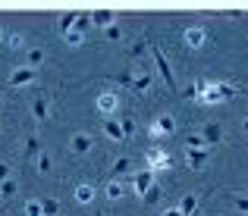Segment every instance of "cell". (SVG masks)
<instances>
[{"mask_svg":"<svg viewBox=\"0 0 248 216\" xmlns=\"http://www.w3.org/2000/svg\"><path fill=\"white\" fill-rule=\"evenodd\" d=\"M148 135H151V141H167L176 135V119L170 113L157 116V119H151V126H148Z\"/></svg>","mask_w":248,"mask_h":216,"instance_id":"1","label":"cell"},{"mask_svg":"<svg viewBox=\"0 0 248 216\" xmlns=\"http://www.w3.org/2000/svg\"><path fill=\"white\" fill-rule=\"evenodd\" d=\"M145 160H148V169H151L154 175H157V173H167V169H173V157H170L164 147H157V144L145 150Z\"/></svg>","mask_w":248,"mask_h":216,"instance_id":"2","label":"cell"},{"mask_svg":"<svg viewBox=\"0 0 248 216\" xmlns=\"http://www.w3.org/2000/svg\"><path fill=\"white\" fill-rule=\"evenodd\" d=\"M151 57H154V63H157V72H160V78H164L167 91H170V94H176L179 85H176V75H173V69H170V63H167V57H164V50H160L157 44H151Z\"/></svg>","mask_w":248,"mask_h":216,"instance_id":"3","label":"cell"},{"mask_svg":"<svg viewBox=\"0 0 248 216\" xmlns=\"http://www.w3.org/2000/svg\"><path fill=\"white\" fill-rule=\"evenodd\" d=\"M94 103H97V113H101L104 119H110V116L116 113V103L120 101H116V91H101Z\"/></svg>","mask_w":248,"mask_h":216,"instance_id":"4","label":"cell"},{"mask_svg":"<svg viewBox=\"0 0 248 216\" xmlns=\"http://www.w3.org/2000/svg\"><path fill=\"white\" fill-rule=\"evenodd\" d=\"M129 185L135 188V194H145L154 185V173L151 169H139V173H129Z\"/></svg>","mask_w":248,"mask_h":216,"instance_id":"5","label":"cell"},{"mask_svg":"<svg viewBox=\"0 0 248 216\" xmlns=\"http://www.w3.org/2000/svg\"><path fill=\"white\" fill-rule=\"evenodd\" d=\"M151 85H154V72L151 69L139 72V75L132 72V85H129V91H132V94H148V91H151Z\"/></svg>","mask_w":248,"mask_h":216,"instance_id":"6","label":"cell"},{"mask_svg":"<svg viewBox=\"0 0 248 216\" xmlns=\"http://www.w3.org/2000/svg\"><path fill=\"white\" fill-rule=\"evenodd\" d=\"M198 135H201V141H204V144H207V147H211V150L217 147L220 141H223V129H220V122H207V126L201 129Z\"/></svg>","mask_w":248,"mask_h":216,"instance_id":"7","label":"cell"},{"mask_svg":"<svg viewBox=\"0 0 248 216\" xmlns=\"http://www.w3.org/2000/svg\"><path fill=\"white\" fill-rule=\"evenodd\" d=\"M35 78H38V69H29V66H22V69L10 72V78H6V85H10V88H22V85L35 82Z\"/></svg>","mask_w":248,"mask_h":216,"instance_id":"8","label":"cell"},{"mask_svg":"<svg viewBox=\"0 0 248 216\" xmlns=\"http://www.w3.org/2000/svg\"><path fill=\"white\" fill-rule=\"evenodd\" d=\"M204 25H188L186 31H182V44H186V47H201V44H204Z\"/></svg>","mask_w":248,"mask_h":216,"instance_id":"9","label":"cell"},{"mask_svg":"<svg viewBox=\"0 0 248 216\" xmlns=\"http://www.w3.org/2000/svg\"><path fill=\"white\" fill-rule=\"evenodd\" d=\"M211 157V147H186V160H188V169H201Z\"/></svg>","mask_w":248,"mask_h":216,"instance_id":"10","label":"cell"},{"mask_svg":"<svg viewBox=\"0 0 248 216\" xmlns=\"http://www.w3.org/2000/svg\"><path fill=\"white\" fill-rule=\"evenodd\" d=\"M31 116H35L38 122H44L50 116V103H47V94H38L35 101H31Z\"/></svg>","mask_w":248,"mask_h":216,"instance_id":"11","label":"cell"},{"mask_svg":"<svg viewBox=\"0 0 248 216\" xmlns=\"http://www.w3.org/2000/svg\"><path fill=\"white\" fill-rule=\"evenodd\" d=\"M204 85H207V82H201V78H195V82H188L186 88L179 91V94L186 97V101H198V97L204 94Z\"/></svg>","mask_w":248,"mask_h":216,"instance_id":"12","label":"cell"},{"mask_svg":"<svg viewBox=\"0 0 248 216\" xmlns=\"http://www.w3.org/2000/svg\"><path fill=\"white\" fill-rule=\"evenodd\" d=\"M198 101L207 103V107H214V103H223V97H220V91H217V82H207V85H204V94H201Z\"/></svg>","mask_w":248,"mask_h":216,"instance_id":"13","label":"cell"},{"mask_svg":"<svg viewBox=\"0 0 248 216\" xmlns=\"http://www.w3.org/2000/svg\"><path fill=\"white\" fill-rule=\"evenodd\" d=\"M69 147H73V154H88V150L94 147V141H91V135H73Z\"/></svg>","mask_w":248,"mask_h":216,"instance_id":"14","label":"cell"},{"mask_svg":"<svg viewBox=\"0 0 248 216\" xmlns=\"http://www.w3.org/2000/svg\"><path fill=\"white\" fill-rule=\"evenodd\" d=\"M104 135H107L110 141H116V144L126 141V135H123V129H120V122H116V119H104Z\"/></svg>","mask_w":248,"mask_h":216,"instance_id":"15","label":"cell"},{"mask_svg":"<svg viewBox=\"0 0 248 216\" xmlns=\"http://www.w3.org/2000/svg\"><path fill=\"white\" fill-rule=\"evenodd\" d=\"M38 157H41V141H38V135H29V141H25V160L38 163Z\"/></svg>","mask_w":248,"mask_h":216,"instance_id":"16","label":"cell"},{"mask_svg":"<svg viewBox=\"0 0 248 216\" xmlns=\"http://www.w3.org/2000/svg\"><path fill=\"white\" fill-rule=\"evenodd\" d=\"M126 182H120V179H110L107 182V194H104V198H107V201H120L123 198V194H126Z\"/></svg>","mask_w":248,"mask_h":216,"instance_id":"17","label":"cell"},{"mask_svg":"<svg viewBox=\"0 0 248 216\" xmlns=\"http://www.w3.org/2000/svg\"><path fill=\"white\" fill-rule=\"evenodd\" d=\"M129 169H132L129 157H116V160H113V169H110V175H113V179H123V175H129Z\"/></svg>","mask_w":248,"mask_h":216,"instance_id":"18","label":"cell"},{"mask_svg":"<svg viewBox=\"0 0 248 216\" xmlns=\"http://www.w3.org/2000/svg\"><path fill=\"white\" fill-rule=\"evenodd\" d=\"M198 204H201V198H198V194H186V198H182V204L176 207V210H179L182 216H192V213H195V207H198Z\"/></svg>","mask_w":248,"mask_h":216,"instance_id":"19","label":"cell"},{"mask_svg":"<svg viewBox=\"0 0 248 216\" xmlns=\"http://www.w3.org/2000/svg\"><path fill=\"white\" fill-rule=\"evenodd\" d=\"M91 22L101 25V29H107V25H113V13L110 10H94L91 13Z\"/></svg>","mask_w":248,"mask_h":216,"instance_id":"20","label":"cell"},{"mask_svg":"<svg viewBox=\"0 0 248 216\" xmlns=\"http://www.w3.org/2000/svg\"><path fill=\"white\" fill-rule=\"evenodd\" d=\"M148 44H151V35H141L139 41L132 44V50H129V57H132V60H139V57H141V54L148 50Z\"/></svg>","mask_w":248,"mask_h":216,"instance_id":"21","label":"cell"},{"mask_svg":"<svg viewBox=\"0 0 248 216\" xmlns=\"http://www.w3.org/2000/svg\"><path fill=\"white\" fill-rule=\"evenodd\" d=\"M160 198H164V188H160V185H157V182H154V185H151V188H148V191H145V194H141V201H145V204H157V201H160Z\"/></svg>","mask_w":248,"mask_h":216,"instance_id":"22","label":"cell"},{"mask_svg":"<svg viewBox=\"0 0 248 216\" xmlns=\"http://www.w3.org/2000/svg\"><path fill=\"white\" fill-rule=\"evenodd\" d=\"M76 201H79V204H91V201H94V188H91V185H79V188H76Z\"/></svg>","mask_w":248,"mask_h":216,"instance_id":"23","label":"cell"},{"mask_svg":"<svg viewBox=\"0 0 248 216\" xmlns=\"http://www.w3.org/2000/svg\"><path fill=\"white\" fill-rule=\"evenodd\" d=\"M44 63V50L41 47H29V69H38Z\"/></svg>","mask_w":248,"mask_h":216,"instance_id":"24","label":"cell"},{"mask_svg":"<svg viewBox=\"0 0 248 216\" xmlns=\"http://www.w3.org/2000/svg\"><path fill=\"white\" fill-rule=\"evenodd\" d=\"M41 213L44 216H57L60 213V204H57L54 198H41Z\"/></svg>","mask_w":248,"mask_h":216,"instance_id":"25","label":"cell"},{"mask_svg":"<svg viewBox=\"0 0 248 216\" xmlns=\"http://www.w3.org/2000/svg\"><path fill=\"white\" fill-rule=\"evenodd\" d=\"M76 16H79V13H66V16L60 19V31L63 35H69V31L76 29Z\"/></svg>","mask_w":248,"mask_h":216,"instance_id":"26","label":"cell"},{"mask_svg":"<svg viewBox=\"0 0 248 216\" xmlns=\"http://www.w3.org/2000/svg\"><path fill=\"white\" fill-rule=\"evenodd\" d=\"M13 194H16V179H6V182H0V198H13Z\"/></svg>","mask_w":248,"mask_h":216,"instance_id":"27","label":"cell"},{"mask_svg":"<svg viewBox=\"0 0 248 216\" xmlns=\"http://www.w3.org/2000/svg\"><path fill=\"white\" fill-rule=\"evenodd\" d=\"M217 91H220V97H223V101H230L239 88H236V85H230V82H217Z\"/></svg>","mask_w":248,"mask_h":216,"instance_id":"28","label":"cell"},{"mask_svg":"<svg viewBox=\"0 0 248 216\" xmlns=\"http://www.w3.org/2000/svg\"><path fill=\"white\" fill-rule=\"evenodd\" d=\"M88 22H91V13H79V16H76V29H73V31H79V35H85Z\"/></svg>","mask_w":248,"mask_h":216,"instance_id":"29","label":"cell"},{"mask_svg":"<svg viewBox=\"0 0 248 216\" xmlns=\"http://www.w3.org/2000/svg\"><path fill=\"white\" fill-rule=\"evenodd\" d=\"M104 38H107V41H120V38H123V29H120V25H107V29H104Z\"/></svg>","mask_w":248,"mask_h":216,"instance_id":"30","label":"cell"},{"mask_svg":"<svg viewBox=\"0 0 248 216\" xmlns=\"http://www.w3.org/2000/svg\"><path fill=\"white\" fill-rule=\"evenodd\" d=\"M120 129H123V135H126V138H132V135H135V119H132V116L120 119Z\"/></svg>","mask_w":248,"mask_h":216,"instance_id":"31","label":"cell"},{"mask_svg":"<svg viewBox=\"0 0 248 216\" xmlns=\"http://www.w3.org/2000/svg\"><path fill=\"white\" fill-rule=\"evenodd\" d=\"M230 201H232V207H236L239 213H248V198H242V194H230Z\"/></svg>","mask_w":248,"mask_h":216,"instance_id":"32","label":"cell"},{"mask_svg":"<svg viewBox=\"0 0 248 216\" xmlns=\"http://www.w3.org/2000/svg\"><path fill=\"white\" fill-rule=\"evenodd\" d=\"M25 216H44L41 213V201H29V204H25Z\"/></svg>","mask_w":248,"mask_h":216,"instance_id":"33","label":"cell"},{"mask_svg":"<svg viewBox=\"0 0 248 216\" xmlns=\"http://www.w3.org/2000/svg\"><path fill=\"white\" fill-rule=\"evenodd\" d=\"M113 82H120V85H126V88H129V85H132V69H129V72H116Z\"/></svg>","mask_w":248,"mask_h":216,"instance_id":"34","label":"cell"},{"mask_svg":"<svg viewBox=\"0 0 248 216\" xmlns=\"http://www.w3.org/2000/svg\"><path fill=\"white\" fill-rule=\"evenodd\" d=\"M38 173H50V157L41 150V157H38Z\"/></svg>","mask_w":248,"mask_h":216,"instance_id":"35","label":"cell"},{"mask_svg":"<svg viewBox=\"0 0 248 216\" xmlns=\"http://www.w3.org/2000/svg\"><path fill=\"white\" fill-rule=\"evenodd\" d=\"M186 147H207V144L201 141V135H198V132H195V135H188V138H186Z\"/></svg>","mask_w":248,"mask_h":216,"instance_id":"36","label":"cell"},{"mask_svg":"<svg viewBox=\"0 0 248 216\" xmlns=\"http://www.w3.org/2000/svg\"><path fill=\"white\" fill-rule=\"evenodd\" d=\"M63 38H66V44H73V47H79L85 41V35H79V31H69V35H63Z\"/></svg>","mask_w":248,"mask_h":216,"instance_id":"37","label":"cell"},{"mask_svg":"<svg viewBox=\"0 0 248 216\" xmlns=\"http://www.w3.org/2000/svg\"><path fill=\"white\" fill-rule=\"evenodd\" d=\"M10 50H19V47H25V38L22 35H10V44H6Z\"/></svg>","mask_w":248,"mask_h":216,"instance_id":"38","label":"cell"},{"mask_svg":"<svg viewBox=\"0 0 248 216\" xmlns=\"http://www.w3.org/2000/svg\"><path fill=\"white\" fill-rule=\"evenodd\" d=\"M6 179H10V166L0 160V182H6Z\"/></svg>","mask_w":248,"mask_h":216,"instance_id":"39","label":"cell"},{"mask_svg":"<svg viewBox=\"0 0 248 216\" xmlns=\"http://www.w3.org/2000/svg\"><path fill=\"white\" fill-rule=\"evenodd\" d=\"M192 216H204V204H198V207H195V213Z\"/></svg>","mask_w":248,"mask_h":216,"instance_id":"40","label":"cell"},{"mask_svg":"<svg viewBox=\"0 0 248 216\" xmlns=\"http://www.w3.org/2000/svg\"><path fill=\"white\" fill-rule=\"evenodd\" d=\"M164 216H182V213H179V210H176V207H170V210H167Z\"/></svg>","mask_w":248,"mask_h":216,"instance_id":"41","label":"cell"},{"mask_svg":"<svg viewBox=\"0 0 248 216\" xmlns=\"http://www.w3.org/2000/svg\"><path fill=\"white\" fill-rule=\"evenodd\" d=\"M242 132H245V135H248V119H242Z\"/></svg>","mask_w":248,"mask_h":216,"instance_id":"42","label":"cell"},{"mask_svg":"<svg viewBox=\"0 0 248 216\" xmlns=\"http://www.w3.org/2000/svg\"><path fill=\"white\" fill-rule=\"evenodd\" d=\"M94 216H104V210H97V213H94Z\"/></svg>","mask_w":248,"mask_h":216,"instance_id":"43","label":"cell"},{"mask_svg":"<svg viewBox=\"0 0 248 216\" xmlns=\"http://www.w3.org/2000/svg\"><path fill=\"white\" fill-rule=\"evenodd\" d=\"M0 41H3V31H0Z\"/></svg>","mask_w":248,"mask_h":216,"instance_id":"44","label":"cell"}]
</instances>
